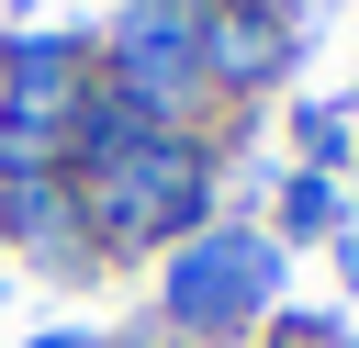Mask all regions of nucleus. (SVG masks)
I'll return each mask as SVG.
<instances>
[{
  "instance_id": "1",
  "label": "nucleus",
  "mask_w": 359,
  "mask_h": 348,
  "mask_svg": "<svg viewBox=\"0 0 359 348\" xmlns=\"http://www.w3.org/2000/svg\"><path fill=\"white\" fill-rule=\"evenodd\" d=\"M258 303H269V247H258V236H213V247H191L180 281H168V314H180V326H247Z\"/></svg>"
}]
</instances>
